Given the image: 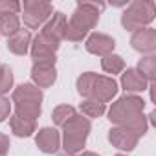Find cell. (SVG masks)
I'll use <instances>...</instances> for the list:
<instances>
[{"label": "cell", "mask_w": 156, "mask_h": 156, "mask_svg": "<svg viewBox=\"0 0 156 156\" xmlns=\"http://www.w3.org/2000/svg\"><path fill=\"white\" fill-rule=\"evenodd\" d=\"M143 108H145V101L140 96L125 94L116 103H112V107L108 110V119L116 127L130 129L141 138L149 127L147 118L143 116Z\"/></svg>", "instance_id": "obj_1"}, {"label": "cell", "mask_w": 156, "mask_h": 156, "mask_svg": "<svg viewBox=\"0 0 156 156\" xmlns=\"http://www.w3.org/2000/svg\"><path fill=\"white\" fill-rule=\"evenodd\" d=\"M103 8H105L103 4H96V2H79L75 6V11L72 13L70 20L66 22L64 39L72 42L83 41L90 33V30H94L96 24L99 22V13Z\"/></svg>", "instance_id": "obj_2"}, {"label": "cell", "mask_w": 156, "mask_h": 156, "mask_svg": "<svg viewBox=\"0 0 156 156\" xmlns=\"http://www.w3.org/2000/svg\"><path fill=\"white\" fill-rule=\"evenodd\" d=\"M77 92L85 99H96L99 103H108L118 94V83L112 77L98 75L94 72H85L77 79Z\"/></svg>", "instance_id": "obj_3"}, {"label": "cell", "mask_w": 156, "mask_h": 156, "mask_svg": "<svg viewBox=\"0 0 156 156\" xmlns=\"http://www.w3.org/2000/svg\"><path fill=\"white\" fill-rule=\"evenodd\" d=\"M11 103L15 105V116L35 121L42 112V92L31 83H24L13 90Z\"/></svg>", "instance_id": "obj_4"}, {"label": "cell", "mask_w": 156, "mask_h": 156, "mask_svg": "<svg viewBox=\"0 0 156 156\" xmlns=\"http://www.w3.org/2000/svg\"><path fill=\"white\" fill-rule=\"evenodd\" d=\"M90 130H92L90 119L85 118L83 114H75L72 119H68L62 125V147L66 154L75 156L79 151H83Z\"/></svg>", "instance_id": "obj_5"}, {"label": "cell", "mask_w": 156, "mask_h": 156, "mask_svg": "<svg viewBox=\"0 0 156 156\" xmlns=\"http://www.w3.org/2000/svg\"><path fill=\"white\" fill-rule=\"evenodd\" d=\"M154 15H156L154 2H151V0H134L123 11L121 24L127 31H138L147 24H151L154 20Z\"/></svg>", "instance_id": "obj_6"}, {"label": "cell", "mask_w": 156, "mask_h": 156, "mask_svg": "<svg viewBox=\"0 0 156 156\" xmlns=\"http://www.w3.org/2000/svg\"><path fill=\"white\" fill-rule=\"evenodd\" d=\"M20 9L24 24L30 30L44 26L48 19L53 15V6L50 2H42V0H24V4H20Z\"/></svg>", "instance_id": "obj_7"}, {"label": "cell", "mask_w": 156, "mask_h": 156, "mask_svg": "<svg viewBox=\"0 0 156 156\" xmlns=\"http://www.w3.org/2000/svg\"><path fill=\"white\" fill-rule=\"evenodd\" d=\"M59 50V42L44 37L42 33H39L30 46V53L33 62H55V51Z\"/></svg>", "instance_id": "obj_8"}, {"label": "cell", "mask_w": 156, "mask_h": 156, "mask_svg": "<svg viewBox=\"0 0 156 156\" xmlns=\"http://www.w3.org/2000/svg\"><path fill=\"white\" fill-rule=\"evenodd\" d=\"M31 81L37 88H50L57 81L55 62H33L31 66Z\"/></svg>", "instance_id": "obj_9"}, {"label": "cell", "mask_w": 156, "mask_h": 156, "mask_svg": "<svg viewBox=\"0 0 156 156\" xmlns=\"http://www.w3.org/2000/svg\"><path fill=\"white\" fill-rule=\"evenodd\" d=\"M108 141H110L116 149L130 152V151L138 145L140 136H138L134 130H130V129H125V127H112V129L108 130Z\"/></svg>", "instance_id": "obj_10"}, {"label": "cell", "mask_w": 156, "mask_h": 156, "mask_svg": "<svg viewBox=\"0 0 156 156\" xmlns=\"http://www.w3.org/2000/svg\"><path fill=\"white\" fill-rule=\"evenodd\" d=\"M130 44L136 51L145 53V55H152L156 50V30L141 28V30L134 31L130 37Z\"/></svg>", "instance_id": "obj_11"}, {"label": "cell", "mask_w": 156, "mask_h": 156, "mask_svg": "<svg viewBox=\"0 0 156 156\" xmlns=\"http://www.w3.org/2000/svg\"><path fill=\"white\" fill-rule=\"evenodd\" d=\"M85 48L87 51L94 53V55H99V57H107L114 51L116 48V41L105 33H92L88 35L87 42H85Z\"/></svg>", "instance_id": "obj_12"}, {"label": "cell", "mask_w": 156, "mask_h": 156, "mask_svg": "<svg viewBox=\"0 0 156 156\" xmlns=\"http://www.w3.org/2000/svg\"><path fill=\"white\" fill-rule=\"evenodd\" d=\"M66 15L64 13H61V11H55L50 19H48V22L42 26V35L44 37H48V39H51V41H55V42H59L61 44V41L64 39V33H66Z\"/></svg>", "instance_id": "obj_13"}, {"label": "cell", "mask_w": 156, "mask_h": 156, "mask_svg": "<svg viewBox=\"0 0 156 156\" xmlns=\"http://www.w3.org/2000/svg\"><path fill=\"white\" fill-rule=\"evenodd\" d=\"M35 143H37L39 151H42L44 154H53L61 147V134H59V130H55L51 127H44L37 132Z\"/></svg>", "instance_id": "obj_14"}, {"label": "cell", "mask_w": 156, "mask_h": 156, "mask_svg": "<svg viewBox=\"0 0 156 156\" xmlns=\"http://www.w3.org/2000/svg\"><path fill=\"white\" fill-rule=\"evenodd\" d=\"M121 87L127 94L136 96L138 92H143L149 88V83L143 79V77L136 72V68H127L121 73Z\"/></svg>", "instance_id": "obj_15"}, {"label": "cell", "mask_w": 156, "mask_h": 156, "mask_svg": "<svg viewBox=\"0 0 156 156\" xmlns=\"http://www.w3.org/2000/svg\"><path fill=\"white\" fill-rule=\"evenodd\" d=\"M31 46V33L30 30H19L11 37H8V50L15 55H26Z\"/></svg>", "instance_id": "obj_16"}, {"label": "cell", "mask_w": 156, "mask_h": 156, "mask_svg": "<svg viewBox=\"0 0 156 156\" xmlns=\"http://www.w3.org/2000/svg\"><path fill=\"white\" fill-rule=\"evenodd\" d=\"M9 127H11V132L19 138H30L33 132H35V121H30V119H24V118H19V116H9Z\"/></svg>", "instance_id": "obj_17"}, {"label": "cell", "mask_w": 156, "mask_h": 156, "mask_svg": "<svg viewBox=\"0 0 156 156\" xmlns=\"http://www.w3.org/2000/svg\"><path fill=\"white\" fill-rule=\"evenodd\" d=\"M136 72L143 77L147 83H154L156 81V57L154 55H147V57L140 59Z\"/></svg>", "instance_id": "obj_18"}, {"label": "cell", "mask_w": 156, "mask_h": 156, "mask_svg": "<svg viewBox=\"0 0 156 156\" xmlns=\"http://www.w3.org/2000/svg\"><path fill=\"white\" fill-rule=\"evenodd\" d=\"M19 30H20V19H19V15H15V13H4V15H0V35L11 37Z\"/></svg>", "instance_id": "obj_19"}, {"label": "cell", "mask_w": 156, "mask_h": 156, "mask_svg": "<svg viewBox=\"0 0 156 156\" xmlns=\"http://www.w3.org/2000/svg\"><path fill=\"white\" fill-rule=\"evenodd\" d=\"M101 66H103V70H105L107 73L116 75V73H121V72L125 70V61H123L119 55L110 53V55H107V57L101 59Z\"/></svg>", "instance_id": "obj_20"}, {"label": "cell", "mask_w": 156, "mask_h": 156, "mask_svg": "<svg viewBox=\"0 0 156 156\" xmlns=\"http://www.w3.org/2000/svg\"><path fill=\"white\" fill-rule=\"evenodd\" d=\"M105 110H107V107L96 99H85L81 103V112L85 118H101L105 114Z\"/></svg>", "instance_id": "obj_21"}, {"label": "cell", "mask_w": 156, "mask_h": 156, "mask_svg": "<svg viewBox=\"0 0 156 156\" xmlns=\"http://www.w3.org/2000/svg\"><path fill=\"white\" fill-rule=\"evenodd\" d=\"M75 114H77V112H75V108H73L72 105H59V107L53 108V112H51V119H53L55 125L62 127V125H64L68 119H72Z\"/></svg>", "instance_id": "obj_22"}, {"label": "cell", "mask_w": 156, "mask_h": 156, "mask_svg": "<svg viewBox=\"0 0 156 156\" xmlns=\"http://www.w3.org/2000/svg\"><path fill=\"white\" fill-rule=\"evenodd\" d=\"M13 88V72L8 64H0V96Z\"/></svg>", "instance_id": "obj_23"}, {"label": "cell", "mask_w": 156, "mask_h": 156, "mask_svg": "<svg viewBox=\"0 0 156 156\" xmlns=\"http://www.w3.org/2000/svg\"><path fill=\"white\" fill-rule=\"evenodd\" d=\"M19 11H20V2H17V0H0V15L4 13L19 15Z\"/></svg>", "instance_id": "obj_24"}, {"label": "cell", "mask_w": 156, "mask_h": 156, "mask_svg": "<svg viewBox=\"0 0 156 156\" xmlns=\"http://www.w3.org/2000/svg\"><path fill=\"white\" fill-rule=\"evenodd\" d=\"M9 114H11V103H9V99L4 98V96H0V123H2L6 118H9Z\"/></svg>", "instance_id": "obj_25"}, {"label": "cell", "mask_w": 156, "mask_h": 156, "mask_svg": "<svg viewBox=\"0 0 156 156\" xmlns=\"http://www.w3.org/2000/svg\"><path fill=\"white\" fill-rule=\"evenodd\" d=\"M9 151V136L0 132V156H6Z\"/></svg>", "instance_id": "obj_26"}, {"label": "cell", "mask_w": 156, "mask_h": 156, "mask_svg": "<svg viewBox=\"0 0 156 156\" xmlns=\"http://www.w3.org/2000/svg\"><path fill=\"white\" fill-rule=\"evenodd\" d=\"M61 156H72V154H61ZM75 156H99V154H96V152H92V151H87V152H83V154H75Z\"/></svg>", "instance_id": "obj_27"}, {"label": "cell", "mask_w": 156, "mask_h": 156, "mask_svg": "<svg viewBox=\"0 0 156 156\" xmlns=\"http://www.w3.org/2000/svg\"><path fill=\"white\" fill-rule=\"evenodd\" d=\"M116 156H125V154H116Z\"/></svg>", "instance_id": "obj_28"}]
</instances>
